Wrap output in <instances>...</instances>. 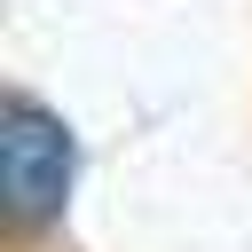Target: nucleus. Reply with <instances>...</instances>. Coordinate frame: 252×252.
I'll return each mask as SVG.
<instances>
[{"label":"nucleus","instance_id":"f257e3e1","mask_svg":"<svg viewBox=\"0 0 252 252\" xmlns=\"http://www.w3.org/2000/svg\"><path fill=\"white\" fill-rule=\"evenodd\" d=\"M0 197L16 228H39L71 197V126L32 94H8V118H0Z\"/></svg>","mask_w":252,"mask_h":252}]
</instances>
